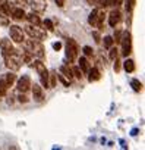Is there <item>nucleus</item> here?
Returning a JSON list of instances; mask_svg holds the SVG:
<instances>
[{
    "label": "nucleus",
    "instance_id": "nucleus-18",
    "mask_svg": "<svg viewBox=\"0 0 145 150\" xmlns=\"http://www.w3.org/2000/svg\"><path fill=\"white\" fill-rule=\"evenodd\" d=\"M97 15H98V11H97V9H94V11L90 13V16H88V22H90V25L97 27Z\"/></svg>",
    "mask_w": 145,
    "mask_h": 150
},
{
    "label": "nucleus",
    "instance_id": "nucleus-26",
    "mask_svg": "<svg viewBox=\"0 0 145 150\" xmlns=\"http://www.w3.org/2000/svg\"><path fill=\"white\" fill-rule=\"evenodd\" d=\"M22 60H24L25 63H29V62L32 60V53H31V52H29V53H28V52H27V53H24V56H22Z\"/></svg>",
    "mask_w": 145,
    "mask_h": 150
},
{
    "label": "nucleus",
    "instance_id": "nucleus-29",
    "mask_svg": "<svg viewBox=\"0 0 145 150\" xmlns=\"http://www.w3.org/2000/svg\"><path fill=\"white\" fill-rule=\"evenodd\" d=\"M43 24H44V27H46L47 30H50V31H53V22H51L50 19H46V21H44Z\"/></svg>",
    "mask_w": 145,
    "mask_h": 150
},
{
    "label": "nucleus",
    "instance_id": "nucleus-39",
    "mask_svg": "<svg viewBox=\"0 0 145 150\" xmlns=\"http://www.w3.org/2000/svg\"><path fill=\"white\" fill-rule=\"evenodd\" d=\"M92 37H94V38H95V41H97V43H98V41H100V34H98V33H97V31H94V33H92Z\"/></svg>",
    "mask_w": 145,
    "mask_h": 150
},
{
    "label": "nucleus",
    "instance_id": "nucleus-42",
    "mask_svg": "<svg viewBox=\"0 0 145 150\" xmlns=\"http://www.w3.org/2000/svg\"><path fill=\"white\" fill-rule=\"evenodd\" d=\"M3 96H5V94H3L2 91H0V100H2V97H3Z\"/></svg>",
    "mask_w": 145,
    "mask_h": 150
},
{
    "label": "nucleus",
    "instance_id": "nucleus-28",
    "mask_svg": "<svg viewBox=\"0 0 145 150\" xmlns=\"http://www.w3.org/2000/svg\"><path fill=\"white\" fill-rule=\"evenodd\" d=\"M103 21H104V13L103 12H98V15H97V27H101Z\"/></svg>",
    "mask_w": 145,
    "mask_h": 150
},
{
    "label": "nucleus",
    "instance_id": "nucleus-38",
    "mask_svg": "<svg viewBox=\"0 0 145 150\" xmlns=\"http://www.w3.org/2000/svg\"><path fill=\"white\" fill-rule=\"evenodd\" d=\"M54 2L59 8H63V5H64V0H54Z\"/></svg>",
    "mask_w": 145,
    "mask_h": 150
},
{
    "label": "nucleus",
    "instance_id": "nucleus-27",
    "mask_svg": "<svg viewBox=\"0 0 145 150\" xmlns=\"http://www.w3.org/2000/svg\"><path fill=\"white\" fill-rule=\"evenodd\" d=\"M48 87L50 88H53V87H56V75H50V78H48Z\"/></svg>",
    "mask_w": 145,
    "mask_h": 150
},
{
    "label": "nucleus",
    "instance_id": "nucleus-41",
    "mask_svg": "<svg viewBox=\"0 0 145 150\" xmlns=\"http://www.w3.org/2000/svg\"><path fill=\"white\" fill-rule=\"evenodd\" d=\"M114 71H116V72L120 71V62H116V65H114Z\"/></svg>",
    "mask_w": 145,
    "mask_h": 150
},
{
    "label": "nucleus",
    "instance_id": "nucleus-15",
    "mask_svg": "<svg viewBox=\"0 0 145 150\" xmlns=\"http://www.w3.org/2000/svg\"><path fill=\"white\" fill-rule=\"evenodd\" d=\"M2 78H3V80H5V83L11 87V86L16 81V75H15L13 72H8V74H5V75H3Z\"/></svg>",
    "mask_w": 145,
    "mask_h": 150
},
{
    "label": "nucleus",
    "instance_id": "nucleus-11",
    "mask_svg": "<svg viewBox=\"0 0 145 150\" xmlns=\"http://www.w3.org/2000/svg\"><path fill=\"white\" fill-rule=\"evenodd\" d=\"M119 21H120V13H119L117 11L111 12L110 16H109V24H110V27H116Z\"/></svg>",
    "mask_w": 145,
    "mask_h": 150
},
{
    "label": "nucleus",
    "instance_id": "nucleus-3",
    "mask_svg": "<svg viewBox=\"0 0 145 150\" xmlns=\"http://www.w3.org/2000/svg\"><path fill=\"white\" fill-rule=\"evenodd\" d=\"M22 62H24V60H22L21 57H18L16 53L5 57V63H6V66H8L11 71H18V69L21 68V63H22Z\"/></svg>",
    "mask_w": 145,
    "mask_h": 150
},
{
    "label": "nucleus",
    "instance_id": "nucleus-13",
    "mask_svg": "<svg viewBox=\"0 0 145 150\" xmlns=\"http://www.w3.org/2000/svg\"><path fill=\"white\" fill-rule=\"evenodd\" d=\"M32 94H34V99H35L37 102L43 100V90H41V87H40L38 84H34V86H32Z\"/></svg>",
    "mask_w": 145,
    "mask_h": 150
},
{
    "label": "nucleus",
    "instance_id": "nucleus-8",
    "mask_svg": "<svg viewBox=\"0 0 145 150\" xmlns=\"http://www.w3.org/2000/svg\"><path fill=\"white\" fill-rule=\"evenodd\" d=\"M29 87H31V80L28 75H24V77H21L18 80V90L21 93H27L29 90Z\"/></svg>",
    "mask_w": 145,
    "mask_h": 150
},
{
    "label": "nucleus",
    "instance_id": "nucleus-19",
    "mask_svg": "<svg viewBox=\"0 0 145 150\" xmlns=\"http://www.w3.org/2000/svg\"><path fill=\"white\" fill-rule=\"evenodd\" d=\"M123 66H125V71H126V72H133V69H135V63H133V60H130V59H127V60L123 63Z\"/></svg>",
    "mask_w": 145,
    "mask_h": 150
},
{
    "label": "nucleus",
    "instance_id": "nucleus-40",
    "mask_svg": "<svg viewBox=\"0 0 145 150\" xmlns=\"http://www.w3.org/2000/svg\"><path fill=\"white\" fill-rule=\"evenodd\" d=\"M53 47H54V50H60L62 49V43H54Z\"/></svg>",
    "mask_w": 145,
    "mask_h": 150
},
{
    "label": "nucleus",
    "instance_id": "nucleus-20",
    "mask_svg": "<svg viewBox=\"0 0 145 150\" xmlns=\"http://www.w3.org/2000/svg\"><path fill=\"white\" fill-rule=\"evenodd\" d=\"M113 43H114V38L111 37V35H107L106 38H104V47L106 49H111V46H113Z\"/></svg>",
    "mask_w": 145,
    "mask_h": 150
},
{
    "label": "nucleus",
    "instance_id": "nucleus-14",
    "mask_svg": "<svg viewBox=\"0 0 145 150\" xmlns=\"http://www.w3.org/2000/svg\"><path fill=\"white\" fill-rule=\"evenodd\" d=\"M0 11H2L3 13H6V15H12V11H13V8H12V5H11L9 2L3 0V2H2V5H0Z\"/></svg>",
    "mask_w": 145,
    "mask_h": 150
},
{
    "label": "nucleus",
    "instance_id": "nucleus-1",
    "mask_svg": "<svg viewBox=\"0 0 145 150\" xmlns=\"http://www.w3.org/2000/svg\"><path fill=\"white\" fill-rule=\"evenodd\" d=\"M34 68L37 69V72H38V75H40L43 87H48V78H50V74H48V71H47L46 65H44L41 60H35V62H34Z\"/></svg>",
    "mask_w": 145,
    "mask_h": 150
},
{
    "label": "nucleus",
    "instance_id": "nucleus-23",
    "mask_svg": "<svg viewBox=\"0 0 145 150\" xmlns=\"http://www.w3.org/2000/svg\"><path fill=\"white\" fill-rule=\"evenodd\" d=\"M0 25H5V27H8L9 25V19L6 18V13H0Z\"/></svg>",
    "mask_w": 145,
    "mask_h": 150
},
{
    "label": "nucleus",
    "instance_id": "nucleus-21",
    "mask_svg": "<svg viewBox=\"0 0 145 150\" xmlns=\"http://www.w3.org/2000/svg\"><path fill=\"white\" fill-rule=\"evenodd\" d=\"M79 68L82 72H87L88 71V62H87V57H81L79 59Z\"/></svg>",
    "mask_w": 145,
    "mask_h": 150
},
{
    "label": "nucleus",
    "instance_id": "nucleus-5",
    "mask_svg": "<svg viewBox=\"0 0 145 150\" xmlns=\"http://www.w3.org/2000/svg\"><path fill=\"white\" fill-rule=\"evenodd\" d=\"M9 34H11V38H12L15 43H24V31H22L21 27H18V25H11Z\"/></svg>",
    "mask_w": 145,
    "mask_h": 150
},
{
    "label": "nucleus",
    "instance_id": "nucleus-10",
    "mask_svg": "<svg viewBox=\"0 0 145 150\" xmlns=\"http://www.w3.org/2000/svg\"><path fill=\"white\" fill-rule=\"evenodd\" d=\"M25 16H27V15H25V12H24L22 8H15V9L12 11V18L16 19V21H21V19H24Z\"/></svg>",
    "mask_w": 145,
    "mask_h": 150
},
{
    "label": "nucleus",
    "instance_id": "nucleus-24",
    "mask_svg": "<svg viewBox=\"0 0 145 150\" xmlns=\"http://www.w3.org/2000/svg\"><path fill=\"white\" fill-rule=\"evenodd\" d=\"M132 87H133V90H135V91H141L142 84H141L138 80H132Z\"/></svg>",
    "mask_w": 145,
    "mask_h": 150
},
{
    "label": "nucleus",
    "instance_id": "nucleus-33",
    "mask_svg": "<svg viewBox=\"0 0 145 150\" xmlns=\"http://www.w3.org/2000/svg\"><path fill=\"white\" fill-rule=\"evenodd\" d=\"M82 50H84V53H85L87 56H91V54H92V49H91L90 46H85Z\"/></svg>",
    "mask_w": 145,
    "mask_h": 150
},
{
    "label": "nucleus",
    "instance_id": "nucleus-31",
    "mask_svg": "<svg viewBox=\"0 0 145 150\" xmlns=\"http://www.w3.org/2000/svg\"><path fill=\"white\" fill-rule=\"evenodd\" d=\"M116 57H117V49H113V47H111V49H110V59L114 60Z\"/></svg>",
    "mask_w": 145,
    "mask_h": 150
},
{
    "label": "nucleus",
    "instance_id": "nucleus-43",
    "mask_svg": "<svg viewBox=\"0 0 145 150\" xmlns=\"http://www.w3.org/2000/svg\"><path fill=\"white\" fill-rule=\"evenodd\" d=\"M0 2H2V0H0Z\"/></svg>",
    "mask_w": 145,
    "mask_h": 150
},
{
    "label": "nucleus",
    "instance_id": "nucleus-30",
    "mask_svg": "<svg viewBox=\"0 0 145 150\" xmlns=\"http://www.w3.org/2000/svg\"><path fill=\"white\" fill-rule=\"evenodd\" d=\"M133 5H135V0H127V2H126V11L130 12L132 8H133Z\"/></svg>",
    "mask_w": 145,
    "mask_h": 150
},
{
    "label": "nucleus",
    "instance_id": "nucleus-34",
    "mask_svg": "<svg viewBox=\"0 0 145 150\" xmlns=\"http://www.w3.org/2000/svg\"><path fill=\"white\" fill-rule=\"evenodd\" d=\"M74 75H75V77H76L78 80H81V78H82V75H81V71H79V68H75V69H74Z\"/></svg>",
    "mask_w": 145,
    "mask_h": 150
},
{
    "label": "nucleus",
    "instance_id": "nucleus-7",
    "mask_svg": "<svg viewBox=\"0 0 145 150\" xmlns=\"http://www.w3.org/2000/svg\"><path fill=\"white\" fill-rule=\"evenodd\" d=\"M0 49H2V53L3 56H11V54H15V49H13V44L11 40L8 38H3L2 41H0Z\"/></svg>",
    "mask_w": 145,
    "mask_h": 150
},
{
    "label": "nucleus",
    "instance_id": "nucleus-4",
    "mask_svg": "<svg viewBox=\"0 0 145 150\" xmlns=\"http://www.w3.org/2000/svg\"><path fill=\"white\" fill-rule=\"evenodd\" d=\"M76 54H78L76 43L72 41V40H67L66 41V59H67V62H74Z\"/></svg>",
    "mask_w": 145,
    "mask_h": 150
},
{
    "label": "nucleus",
    "instance_id": "nucleus-25",
    "mask_svg": "<svg viewBox=\"0 0 145 150\" xmlns=\"http://www.w3.org/2000/svg\"><path fill=\"white\" fill-rule=\"evenodd\" d=\"M59 78H60V81H62V84H63V86H66V87H69V86H70V80H69L67 77H64L63 74H62V75H59Z\"/></svg>",
    "mask_w": 145,
    "mask_h": 150
},
{
    "label": "nucleus",
    "instance_id": "nucleus-37",
    "mask_svg": "<svg viewBox=\"0 0 145 150\" xmlns=\"http://www.w3.org/2000/svg\"><path fill=\"white\" fill-rule=\"evenodd\" d=\"M122 2H123V0H111V5H114V6H120Z\"/></svg>",
    "mask_w": 145,
    "mask_h": 150
},
{
    "label": "nucleus",
    "instance_id": "nucleus-9",
    "mask_svg": "<svg viewBox=\"0 0 145 150\" xmlns=\"http://www.w3.org/2000/svg\"><path fill=\"white\" fill-rule=\"evenodd\" d=\"M29 6L32 8V11H34V12H38V13L44 12V11H46V8H47L46 0H31Z\"/></svg>",
    "mask_w": 145,
    "mask_h": 150
},
{
    "label": "nucleus",
    "instance_id": "nucleus-35",
    "mask_svg": "<svg viewBox=\"0 0 145 150\" xmlns=\"http://www.w3.org/2000/svg\"><path fill=\"white\" fill-rule=\"evenodd\" d=\"M15 2H16V5H21L22 8L24 6H28V0H15Z\"/></svg>",
    "mask_w": 145,
    "mask_h": 150
},
{
    "label": "nucleus",
    "instance_id": "nucleus-36",
    "mask_svg": "<svg viewBox=\"0 0 145 150\" xmlns=\"http://www.w3.org/2000/svg\"><path fill=\"white\" fill-rule=\"evenodd\" d=\"M18 99H19V102H21V103H27V102H28V99H27L24 94H19V97H18Z\"/></svg>",
    "mask_w": 145,
    "mask_h": 150
},
{
    "label": "nucleus",
    "instance_id": "nucleus-32",
    "mask_svg": "<svg viewBox=\"0 0 145 150\" xmlns=\"http://www.w3.org/2000/svg\"><path fill=\"white\" fill-rule=\"evenodd\" d=\"M111 3V0H98V5L101 6V8H106V6H109Z\"/></svg>",
    "mask_w": 145,
    "mask_h": 150
},
{
    "label": "nucleus",
    "instance_id": "nucleus-6",
    "mask_svg": "<svg viewBox=\"0 0 145 150\" xmlns=\"http://www.w3.org/2000/svg\"><path fill=\"white\" fill-rule=\"evenodd\" d=\"M122 43V54L123 56H129L130 52H132V38H130V33H125L123 35V40L120 41Z\"/></svg>",
    "mask_w": 145,
    "mask_h": 150
},
{
    "label": "nucleus",
    "instance_id": "nucleus-2",
    "mask_svg": "<svg viewBox=\"0 0 145 150\" xmlns=\"http://www.w3.org/2000/svg\"><path fill=\"white\" fill-rule=\"evenodd\" d=\"M25 33H27L31 38H34V40H44V38H46V33L41 31L40 28H37V27L32 25V24L25 27Z\"/></svg>",
    "mask_w": 145,
    "mask_h": 150
},
{
    "label": "nucleus",
    "instance_id": "nucleus-12",
    "mask_svg": "<svg viewBox=\"0 0 145 150\" xmlns=\"http://www.w3.org/2000/svg\"><path fill=\"white\" fill-rule=\"evenodd\" d=\"M27 19H28L29 24H32V25H35V27H40V25L43 24L41 19H40V16L35 15V13H29V15H27Z\"/></svg>",
    "mask_w": 145,
    "mask_h": 150
},
{
    "label": "nucleus",
    "instance_id": "nucleus-17",
    "mask_svg": "<svg viewBox=\"0 0 145 150\" xmlns=\"http://www.w3.org/2000/svg\"><path fill=\"white\" fill-rule=\"evenodd\" d=\"M88 80L90 81H97V80H100V71L97 69V68H92V69H90V72H88Z\"/></svg>",
    "mask_w": 145,
    "mask_h": 150
},
{
    "label": "nucleus",
    "instance_id": "nucleus-22",
    "mask_svg": "<svg viewBox=\"0 0 145 150\" xmlns=\"http://www.w3.org/2000/svg\"><path fill=\"white\" fill-rule=\"evenodd\" d=\"M8 88H9V86L5 83V80H3V78H0V91H2L3 94H6Z\"/></svg>",
    "mask_w": 145,
    "mask_h": 150
},
{
    "label": "nucleus",
    "instance_id": "nucleus-16",
    "mask_svg": "<svg viewBox=\"0 0 145 150\" xmlns=\"http://www.w3.org/2000/svg\"><path fill=\"white\" fill-rule=\"evenodd\" d=\"M60 72L64 75V77H67L69 80H72V78L75 77V75H74V71H72L67 65H62V66H60Z\"/></svg>",
    "mask_w": 145,
    "mask_h": 150
}]
</instances>
